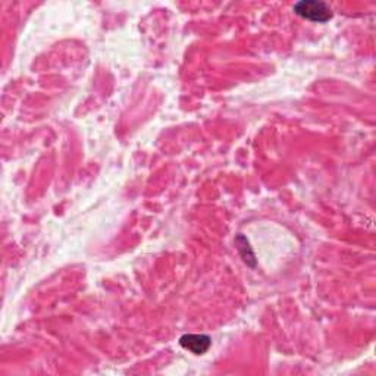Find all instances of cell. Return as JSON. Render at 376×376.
Here are the masks:
<instances>
[{
	"instance_id": "1",
	"label": "cell",
	"mask_w": 376,
	"mask_h": 376,
	"mask_svg": "<svg viewBox=\"0 0 376 376\" xmlns=\"http://www.w3.org/2000/svg\"><path fill=\"white\" fill-rule=\"evenodd\" d=\"M293 10L304 19L321 22V24L333 18V9L325 2H319V0H301V2L294 5Z\"/></svg>"
},
{
	"instance_id": "2",
	"label": "cell",
	"mask_w": 376,
	"mask_h": 376,
	"mask_svg": "<svg viewBox=\"0 0 376 376\" xmlns=\"http://www.w3.org/2000/svg\"><path fill=\"white\" fill-rule=\"evenodd\" d=\"M179 344L186 350L191 351L192 355L200 356L209 350L212 339L209 335H204V334H187L181 337Z\"/></svg>"
}]
</instances>
